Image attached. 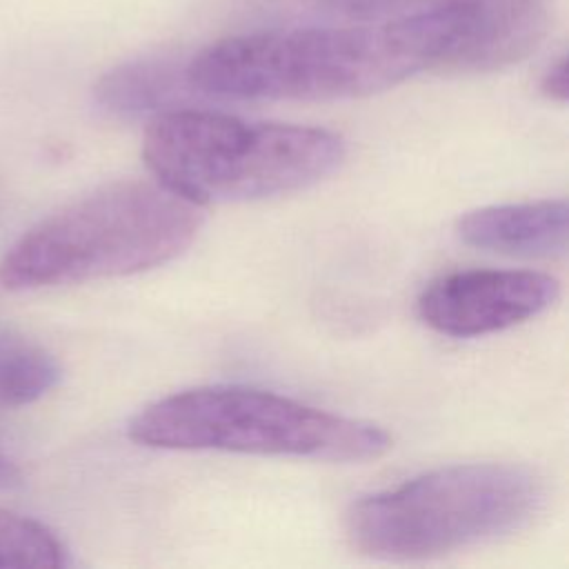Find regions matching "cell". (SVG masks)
Instances as JSON below:
<instances>
[{"instance_id":"4fadbf2b","label":"cell","mask_w":569,"mask_h":569,"mask_svg":"<svg viewBox=\"0 0 569 569\" xmlns=\"http://www.w3.org/2000/svg\"><path fill=\"white\" fill-rule=\"evenodd\" d=\"M540 89L549 100L565 102L567 100V58L560 53L542 73Z\"/></svg>"},{"instance_id":"ba28073f","label":"cell","mask_w":569,"mask_h":569,"mask_svg":"<svg viewBox=\"0 0 569 569\" xmlns=\"http://www.w3.org/2000/svg\"><path fill=\"white\" fill-rule=\"evenodd\" d=\"M460 242L511 258H558L567 251V202L536 200L467 211L456 222Z\"/></svg>"},{"instance_id":"6da1fadb","label":"cell","mask_w":569,"mask_h":569,"mask_svg":"<svg viewBox=\"0 0 569 569\" xmlns=\"http://www.w3.org/2000/svg\"><path fill=\"white\" fill-rule=\"evenodd\" d=\"M427 7L342 27L229 36L187 60L193 91L236 100H345L387 91L433 71Z\"/></svg>"},{"instance_id":"7a4b0ae2","label":"cell","mask_w":569,"mask_h":569,"mask_svg":"<svg viewBox=\"0 0 569 569\" xmlns=\"http://www.w3.org/2000/svg\"><path fill=\"white\" fill-rule=\"evenodd\" d=\"M198 204L158 180H120L31 224L0 258V284L31 291L131 276L178 258L198 236Z\"/></svg>"},{"instance_id":"3957f363","label":"cell","mask_w":569,"mask_h":569,"mask_svg":"<svg viewBox=\"0 0 569 569\" xmlns=\"http://www.w3.org/2000/svg\"><path fill=\"white\" fill-rule=\"evenodd\" d=\"M142 158L160 184L202 207L262 200L316 184L340 167L345 142L320 127L167 109L147 127Z\"/></svg>"},{"instance_id":"5b68a950","label":"cell","mask_w":569,"mask_h":569,"mask_svg":"<svg viewBox=\"0 0 569 569\" xmlns=\"http://www.w3.org/2000/svg\"><path fill=\"white\" fill-rule=\"evenodd\" d=\"M149 449L233 451L325 462L376 460L391 436L360 418L240 385L193 387L142 407L127 427Z\"/></svg>"},{"instance_id":"5bb4252c","label":"cell","mask_w":569,"mask_h":569,"mask_svg":"<svg viewBox=\"0 0 569 569\" xmlns=\"http://www.w3.org/2000/svg\"><path fill=\"white\" fill-rule=\"evenodd\" d=\"M18 482H20V471H18L16 462L0 451V489L16 487Z\"/></svg>"},{"instance_id":"7c38bea8","label":"cell","mask_w":569,"mask_h":569,"mask_svg":"<svg viewBox=\"0 0 569 569\" xmlns=\"http://www.w3.org/2000/svg\"><path fill=\"white\" fill-rule=\"evenodd\" d=\"M325 11L336 16L356 18L360 22L409 13V9H420L433 0H316Z\"/></svg>"},{"instance_id":"8fae6325","label":"cell","mask_w":569,"mask_h":569,"mask_svg":"<svg viewBox=\"0 0 569 569\" xmlns=\"http://www.w3.org/2000/svg\"><path fill=\"white\" fill-rule=\"evenodd\" d=\"M69 562V549L51 527L0 509V569H60Z\"/></svg>"},{"instance_id":"277c9868","label":"cell","mask_w":569,"mask_h":569,"mask_svg":"<svg viewBox=\"0 0 569 569\" xmlns=\"http://www.w3.org/2000/svg\"><path fill=\"white\" fill-rule=\"evenodd\" d=\"M542 507L545 485L531 469L465 462L360 498L345 516V533L369 558L425 560L511 536Z\"/></svg>"},{"instance_id":"8992f818","label":"cell","mask_w":569,"mask_h":569,"mask_svg":"<svg viewBox=\"0 0 569 569\" xmlns=\"http://www.w3.org/2000/svg\"><path fill=\"white\" fill-rule=\"evenodd\" d=\"M558 293V280L540 271L465 269L429 282L418 298V316L442 336L476 338L540 316Z\"/></svg>"},{"instance_id":"52a82bcc","label":"cell","mask_w":569,"mask_h":569,"mask_svg":"<svg viewBox=\"0 0 569 569\" xmlns=\"http://www.w3.org/2000/svg\"><path fill=\"white\" fill-rule=\"evenodd\" d=\"M438 71L482 73L525 60L549 29V0H438Z\"/></svg>"},{"instance_id":"30bf717a","label":"cell","mask_w":569,"mask_h":569,"mask_svg":"<svg viewBox=\"0 0 569 569\" xmlns=\"http://www.w3.org/2000/svg\"><path fill=\"white\" fill-rule=\"evenodd\" d=\"M60 380L58 360L38 342L0 325V407H24Z\"/></svg>"},{"instance_id":"9c48e42d","label":"cell","mask_w":569,"mask_h":569,"mask_svg":"<svg viewBox=\"0 0 569 569\" xmlns=\"http://www.w3.org/2000/svg\"><path fill=\"white\" fill-rule=\"evenodd\" d=\"M187 62L180 64L167 56H144L120 62L100 76L93 96L109 113L133 118L144 113H162L187 82Z\"/></svg>"}]
</instances>
